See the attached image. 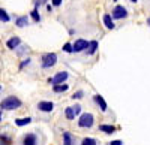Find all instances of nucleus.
<instances>
[{"label": "nucleus", "mask_w": 150, "mask_h": 145, "mask_svg": "<svg viewBox=\"0 0 150 145\" xmlns=\"http://www.w3.org/2000/svg\"><path fill=\"white\" fill-rule=\"evenodd\" d=\"M0 118H2V114H0Z\"/></svg>", "instance_id": "7c9ffc66"}, {"label": "nucleus", "mask_w": 150, "mask_h": 145, "mask_svg": "<svg viewBox=\"0 0 150 145\" xmlns=\"http://www.w3.org/2000/svg\"><path fill=\"white\" fill-rule=\"evenodd\" d=\"M0 90H2V87H0Z\"/></svg>", "instance_id": "2f4dec72"}, {"label": "nucleus", "mask_w": 150, "mask_h": 145, "mask_svg": "<svg viewBox=\"0 0 150 145\" xmlns=\"http://www.w3.org/2000/svg\"><path fill=\"white\" fill-rule=\"evenodd\" d=\"M9 20H11V18H9V15L6 14V11L0 8V21H3V22H8Z\"/></svg>", "instance_id": "f3484780"}, {"label": "nucleus", "mask_w": 150, "mask_h": 145, "mask_svg": "<svg viewBox=\"0 0 150 145\" xmlns=\"http://www.w3.org/2000/svg\"><path fill=\"white\" fill-rule=\"evenodd\" d=\"M30 123H32V118H29V117L27 118H17L15 120V124L20 126V127L21 126H26V124H30Z\"/></svg>", "instance_id": "ddd939ff"}, {"label": "nucleus", "mask_w": 150, "mask_h": 145, "mask_svg": "<svg viewBox=\"0 0 150 145\" xmlns=\"http://www.w3.org/2000/svg\"><path fill=\"white\" fill-rule=\"evenodd\" d=\"M147 24H149V26H150V18H149V20H147Z\"/></svg>", "instance_id": "c85d7f7f"}, {"label": "nucleus", "mask_w": 150, "mask_h": 145, "mask_svg": "<svg viewBox=\"0 0 150 145\" xmlns=\"http://www.w3.org/2000/svg\"><path fill=\"white\" fill-rule=\"evenodd\" d=\"M93 121H95L93 115L89 114V112H86V114H83V115L80 117L78 126H80V127H92V126H93Z\"/></svg>", "instance_id": "f03ea898"}, {"label": "nucleus", "mask_w": 150, "mask_h": 145, "mask_svg": "<svg viewBox=\"0 0 150 145\" xmlns=\"http://www.w3.org/2000/svg\"><path fill=\"white\" fill-rule=\"evenodd\" d=\"M131 2H137V0H131Z\"/></svg>", "instance_id": "c756f323"}, {"label": "nucleus", "mask_w": 150, "mask_h": 145, "mask_svg": "<svg viewBox=\"0 0 150 145\" xmlns=\"http://www.w3.org/2000/svg\"><path fill=\"white\" fill-rule=\"evenodd\" d=\"M68 72H59V74L54 76V78H50L48 82L50 84H53V85H57V84H63L66 79H68Z\"/></svg>", "instance_id": "20e7f679"}, {"label": "nucleus", "mask_w": 150, "mask_h": 145, "mask_svg": "<svg viewBox=\"0 0 150 145\" xmlns=\"http://www.w3.org/2000/svg\"><path fill=\"white\" fill-rule=\"evenodd\" d=\"M108 145H123V142L122 141H111Z\"/></svg>", "instance_id": "393cba45"}, {"label": "nucleus", "mask_w": 150, "mask_h": 145, "mask_svg": "<svg viewBox=\"0 0 150 145\" xmlns=\"http://www.w3.org/2000/svg\"><path fill=\"white\" fill-rule=\"evenodd\" d=\"M95 102L99 105V108H101V111H104V112L107 111V108H108V106H107V102L104 100V97H102L101 94H96V96H95Z\"/></svg>", "instance_id": "6e6552de"}, {"label": "nucleus", "mask_w": 150, "mask_h": 145, "mask_svg": "<svg viewBox=\"0 0 150 145\" xmlns=\"http://www.w3.org/2000/svg\"><path fill=\"white\" fill-rule=\"evenodd\" d=\"M21 43V41H20V38H11L9 41H8V48H11V50H15V48L18 46Z\"/></svg>", "instance_id": "9d476101"}, {"label": "nucleus", "mask_w": 150, "mask_h": 145, "mask_svg": "<svg viewBox=\"0 0 150 145\" xmlns=\"http://www.w3.org/2000/svg\"><path fill=\"white\" fill-rule=\"evenodd\" d=\"M99 130H101V132H105V133H114V132H116V127H114V126H110V124H102L101 127H99Z\"/></svg>", "instance_id": "f8f14e48"}, {"label": "nucleus", "mask_w": 150, "mask_h": 145, "mask_svg": "<svg viewBox=\"0 0 150 145\" xmlns=\"http://www.w3.org/2000/svg\"><path fill=\"white\" fill-rule=\"evenodd\" d=\"M24 145H36V135L33 133H29L24 136V141H23Z\"/></svg>", "instance_id": "1a4fd4ad"}, {"label": "nucleus", "mask_w": 150, "mask_h": 145, "mask_svg": "<svg viewBox=\"0 0 150 145\" xmlns=\"http://www.w3.org/2000/svg\"><path fill=\"white\" fill-rule=\"evenodd\" d=\"M20 106H21V100L17 99L15 96H9L2 102V109H6V111H14Z\"/></svg>", "instance_id": "f257e3e1"}, {"label": "nucleus", "mask_w": 150, "mask_h": 145, "mask_svg": "<svg viewBox=\"0 0 150 145\" xmlns=\"http://www.w3.org/2000/svg\"><path fill=\"white\" fill-rule=\"evenodd\" d=\"M38 108H39L41 111H44V112H51L53 108H54V105H53V102H39Z\"/></svg>", "instance_id": "0eeeda50"}, {"label": "nucleus", "mask_w": 150, "mask_h": 145, "mask_svg": "<svg viewBox=\"0 0 150 145\" xmlns=\"http://www.w3.org/2000/svg\"><path fill=\"white\" fill-rule=\"evenodd\" d=\"M65 114H66V118H68V120H74V118H75V114H74V109H72V106H71V108H66Z\"/></svg>", "instance_id": "a211bd4d"}, {"label": "nucleus", "mask_w": 150, "mask_h": 145, "mask_svg": "<svg viewBox=\"0 0 150 145\" xmlns=\"http://www.w3.org/2000/svg\"><path fill=\"white\" fill-rule=\"evenodd\" d=\"M126 15H128V12H126V9H125L123 6H116L114 11H112V18H116V20L125 18Z\"/></svg>", "instance_id": "423d86ee"}, {"label": "nucleus", "mask_w": 150, "mask_h": 145, "mask_svg": "<svg viewBox=\"0 0 150 145\" xmlns=\"http://www.w3.org/2000/svg\"><path fill=\"white\" fill-rule=\"evenodd\" d=\"M87 46H89V42H87V41H84V39H77V41H75V43L72 45V51H74V53H81V51L86 50Z\"/></svg>", "instance_id": "39448f33"}, {"label": "nucleus", "mask_w": 150, "mask_h": 145, "mask_svg": "<svg viewBox=\"0 0 150 145\" xmlns=\"http://www.w3.org/2000/svg\"><path fill=\"white\" fill-rule=\"evenodd\" d=\"M51 2H53L54 6H60L62 5V0H51Z\"/></svg>", "instance_id": "a878e982"}, {"label": "nucleus", "mask_w": 150, "mask_h": 145, "mask_svg": "<svg viewBox=\"0 0 150 145\" xmlns=\"http://www.w3.org/2000/svg\"><path fill=\"white\" fill-rule=\"evenodd\" d=\"M17 26L18 27H26L27 24H29V18L27 17H20V18H17Z\"/></svg>", "instance_id": "4468645a"}, {"label": "nucleus", "mask_w": 150, "mask_h": 145, "mask_svg": "<svg viewBox=\"0 0 150 145\" xmlns=\"http://www.w3.org/2000/svg\"><path fill=\"white\" fill-rule=\"evenodd\" d=\"M81 97H83V91H77L72 96V99H81Z\"/></svg>", "instance_id": "b1692460"}, {"label": "nucleus", "mask_w": 150, "mask_h": 145, "mask_svg": "<svg viewBox=\"0 0 150 145\" xmlns=\"http://www.w3.org/2000/svg\"><path fill=\"white\" fill-rule=\"evenodd\" d=\"M81 145H96V141L93 138H84L83 142H81Z\"/></svg>", "instance_id": "aec40b11"}, {"label": "nucleus", "mask_w": 150, "mask_h": 145, "mask_svg": "<svg viewBox=\"0 0 150 145\" xmlns=\"http://www.w3.org/2000/svg\"><path fill=\"white\" fill-rule=\"evenodd\" d=\"M63 51H66V53H74V51H72V45H71V43H65V45H63Z\"/></svg>", "instance_id": "4be33fe9"}, {"label": "nucleus", "mask_w": 150, "mask_h": 145, "mask_svg": "<svg viewBox=\"0 0 150 145\" xmlns=\"http://www.w3.org/2000/svg\"><path fill=\"white\" fill-rule=\"evenodd\" d=\"M32 18H33L36 22L41 21V17H39V12H38V9H33V11H32Z\"/></svg>", "instance_id": "412c9836"}, {"label": "nucleus", "mask_w": 150, "mask_h": 145, "mask_svg": "<svg viewBox=\"0 0 150 145\" xmlns=\"http://www.w3.org/2000/svg\"><path fill=\"white\" fill-rule=\"evenodd\" d=\"M89 54H95L96 53V50H98V42L96 41H92V42H89Z\"/></svg>", "instance_id": "dca6fc26"}, {"label": "nucleus", "mask_w": 150, "mask_h": 145, "mask_svg": "<svg viewBox=\"0 0 150 145\" xmlns=\"http://www.w3.org/2000/svg\"><path fill=\"white\" fill-rule=\"evenodd\" d=\"M72 109H74V114H75V115H78V114L81 112V106H80V105H75V106H72Z\"/></svg>", "instance_id": "5701e85b"}, {"label": "nucleus", "mask_w": 150, "mask_h": 145, "mask_svg": "<svg viewBox=\"0 0 150 145\" xmlns=\"http://www.w3.org/2000/svg\"><path fill=\"white\" fill-rule=\"evenodd\" d=\"M114 2H117V0H114Z\"/></svg>", "instance_id": "473e14b6"}, {"label": "nucleus", "mask_w": 150, "mask_h": 145, "mask_svg": "<svg viewBox=\"0 0 150 145\" xmlns=\"http://www.w3.org/2000/svg\"><path fill=\"white\" fill-rule=\"evenodd\" d=\"M56 63H57V55L54 53H48L42 57V67H45V69L54 66Z\"/></svg>", "instance_id": "7ed1b4c3"}, {"label": "nucleus", "mask_w": 150, "mask_h": 145, "mask_svg": "<svg viewBox=\"0 0 150 145\" xmlns=\"http://www.w3.org/2000/svg\"><path fill=\"white\" fill-rule=\"evenodd\" d=\"M69 87H68V84H57V85H54V91L56 93H65L66 90H68Z\"/></svg>", "instance_id": "2eb2a0df"}, {"label": "nucleus", "mask_w": 150, "mask_h": 145, "mask_svg": "<svg viewBox=\"0 0 150 145\" xmlns=\"http://www.w3.org/2000/svg\"><path fill=\"white\" fill-rule=\"evenodd\" d=\"M63 139H65L63 145H72V138H71V135L68 133V132H65V133H63Z\"/></svg>", "instance_id": "6ab92c4d"}, {"label": "nucleus", "mask_w": 150, "mask_h": 145, "mask_svg": "<svg viewBox=\"0 0 150 145\" xmlns=\"http://www.w3.org/2000/svg\"><path fill=\"white\" fill-rule=\"evenodd\" d=\"M45 2H47V0H36V6H39V5H42Z\"/></svg>", "instance_id": "bb28decb"}, {"label": "nucleus", "mask_w": 150, "mask_h": 145, "mask_svg": "<svg viewBox=\"0 0 150 145\" xmlns=\"http://www.w3.org/2000/svg\"><path fill=\"white\" fill-rule=\"evenodd\" d=\"M29 63H30V60L27 58V60H26V62H23V64H21V67H24V66H26V64H29Z\"/></svg>", "instance_id": "cd10ccee"}, {"label": "nucleus", "mask_w": 150, "mask_h": 145, "mask_svg": "<svg viewBox=\"0 0 150 145\" xmlns=\"http://www.w3.org/2000/svg\"><path fill=\"white\" fill-rule=\"evenodd\" d=\"M104 24H105V27L107 29H110V30H112L114 29V22H112V18H111V15H104Z\"/></svg>", "instance_id": "9b49d317"}]
</instances>
